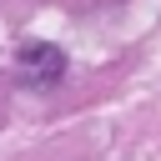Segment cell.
Returning a JSON list of instances; mask_svg holds the SVG:
<instances>
[{
    "label": "cell",
    "instance_id": "cell-1",
    "mask_svg": "<svg viewBox=\"0 0 161 161\" xmlns=\"http://www.w3.org/2000/svg\"><path fill=\"white\" fill-rule=\"evenodd\" d=\"M60 70H65V55L55 45H20V75L30 86H50L60 80Z\"/></svg>",
    "mask_w": 161,
    "mask_h": 161
}]
</instances>
